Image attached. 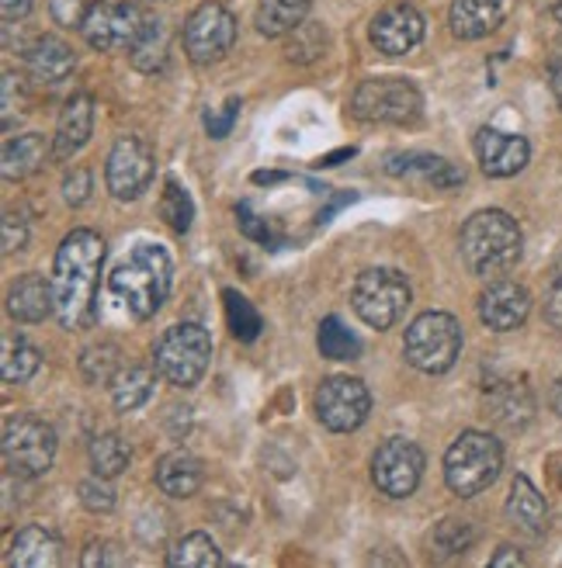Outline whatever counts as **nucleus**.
<instances>
[{
  "mask_svg": "<svg viewBox=\"0 0 562 568\" xmlns=\"http://www.w3.org/2000/svg\"><path fill=\"white\" fill-rule=\"evenodd\" d=\"M104 264V240L91 230H73L52 264V298L56 320L63 329H88L98 320V281Z\"/></svg>",
  "mask_w": 562,
  "mask_h": 568,
  "instance_id": "nucleus-1",
  "label": "nucleus"
},
{
  "mask_svg": "<svg viewBox=\"0 0 562 568\" xmlns=\"http://www.w3.org/2000/svg\"><path fill=\"white\" fill-rule=\"evenodd\" d=\"M108 288L126 305L129 316L150 320L163 308L167 295H171V257L153 243L136 246L129 257L111 271Z\"/></svg>",
  "mask_w": 562,
  "mask_h": 568,
  "instance_id": "nucleus-2",
  "label": "nucleus"
},
{
  "mask_svg": "<svg viewBox=\"0 0 562 568\" xmlns=\"http://www.w3.org/2000/svg\"><path fill=\"white\" fill-rule=\"evenodd\" d=\"M521 225L500 209L475 212L462 230V261L472 274L496 277L521 261Z\"/></svg>",
  "mask_w": 562,
  "mask_h": 568,
  "instance_id": "nucleus-3",
  "label": "nucleus"
},
{
  "mask_svg": "<svg viewBox=\"0 0 562 568\" xmlns=\"http://www.w3.org/2000/svg\"><path fill=\"white\" fill-rule=\"evenodd\" d=\"M503 468V447L496 437L465 430L444 454V481L455 496L469 499L490 489Z\"/></svg>",
  "mask_w": 562,
  "mask_h": 568,
  "instance_id": "nucleus-4",
  "label": "nucleus"
},
{
  "mask_svg": "<svg viewBox=\"0 0 562 568\" xmlns=\"http://www.w3.org/2000/svg\"><path fill=\"white\" fill-rule=\"evenodd\" d=\"M407 361L424 375H444L452 372L462 354V326L448 312H424L407 326L403 336Z\"/></svg>",
  "mask_w": 562,
  "mask_h": 568,
  "instance_id": "nucleus-5",
  "label": "nucleus"
},
{
  "mask_svg": "<svg viewBox=\"0 0 562 568\" xmlns=\"http://www.w3.org/2000/svg\"><path fill=\"white\" fill-rule=\"evenodd\" d=\"M212 361V336L199 323H178L153 347V367L178 388L199 385Z\"/></svg>",
  "mask_w": 562,
  "mask_h": 568,
  "instance_id": "nucleus-6",
  "label": "nucleus"
},
{
  "mask_svg": "<svg viewBox=\"0 0 562 568\" xmlns=\"http://www.w3.org/2000/svg\"><path fill=\"white\" fill-rule=\"evenodd\" d=\"M351 305L361 316V323H369L372 329H392L410 308V284L400 271L372 267L358 274L351 288Z\"/></svg>",
  "mask_w": 562,
  "mask_h": 568,
  "instance_id": "nucleus-7",
  "label": "nucleus"
},
{
  "mask_svg": "<svg viewBox=\"0 0 562 568\" xmlns=\"http://www.w3.org/2000/svg\"><path fill=\"white\" fill-rule=\"evenodd\" d=\"M0 450H4V465L11 475L39 478L52 468L56 434L46 419H39L32 413H14L4 423V440H0Z\"/></svg>",
  "mask_w": 562,
  "mask_h": 568,
  "instance_id": "nucleus-8",
  "label": "nucleus"
},
{
  "mask_svg": "<svg viewBox=\"0 0 562 568\" xmlns=\"http://www.w3.org/2000/svg\"><path fill=\"white\" fill-rule=\"evenodd\" d=\"M424 98L403 77H375L364 80L351 98V111L361 122H382V125H410L420 119Z\"/></svg>",
  "mask_w": 562,
  "mask_h": 568,
  "instance_id": "nucleus-9",
  "label": "nucleus"
},
{
  "mask_svg": "<svg viewBox=\"0 0 562 568\" xmlns=\"http://www.w3.org/2000/svg\"><path fill=\"white\" fill-rule=\"evenodd\" d=\"M184 52L191 63L199 67H209V63H219L222 55H227L237 42V21L233 14L222 8V4H202L194 11L188 21H184Z\"/></svg>",
  "mask_w": 562,
  "mask_h": 568,
  "instance_id": "nucleus-10",
  "label": "nucleus"
},
{
  "mask_svg": "<svg viewBox=\"0 0 562 568\" xmlns=\"http://www.w3.org/2000/svg\"><path fill=\"white\" fill-rule=\"evenodd\" d=\"M372 413V395L364 382L351 375H333L317 388V416L327 430L333 434H351L369 419Z\"/></svg>",
  "mask_w": 562,
  "mask_h": 568,
  "instance_id": "nucleus-11",
  "label": "nucleus"
},
{
  "mask_svg": "<svg viewBox=\"0 0 562 568\" xmlns=\"http://www.w3.org/2000/svg\"><path fill=\"white\" fill-rule=\"evenodd\" d=\"M147 14L136 4H108V0H94L88 18H83V39H88L91 49L98 52H111V49H132L136 39L143 36L147 28Z\"/></svg>",
  "mask_w": 562,
  "mask_h": 568,
  "instance_id": "nucleus-12",
  "label": "nucleus"
},
{
  "mask_svg": "<svg viewBox=\"0 0 562 568\" xmlns=\"http://www.w3.org/2000/svg\"><path fill=\"white\" fill-rule=\"evenodd\" d=\"M420 475H424V450L407 437H389L372 458V478L375 486L392 496V499H407L417 493Z\"/></svg>",
  "mask_w": 562,
  "mask_h": 568,
  "instance_id": "nucleus-13",
  "label": "nucleus"
},
{
  "mask_svg": "<svg viewBox=\"0 0 562 568\" xmlns=\"http://www.w3.org/2000/svg\"><path fill=\"white\" fill-rule=\"evenodd\" d=\"M153 150L147 139L139 135H122L116 142V150L108 153V166H104V181L108 191L119 197V202H132L139 197L150 181H153Z\"/></svg>",
  "mask_w": 562,
  "mask_h": 568,
  "instance_id": "nucleus-14",
  "label": "nucleus"
},
{
  "mask_svg": "<svg viewBox=\"0 0 562 568\" xmlns=\"http://www.w3.org/2000/svg\"><path fill=\"white\" fill-rule=\"evenodd\" d=\"M372 45L385 55H407L424 39V18L410 4H389L372 18Z\"/></svg>",
  "mask_w": 562,
  "mask_h": 568,
  "instance_id": "nucleus-15",
  "label": "nucleus"
},
{
  "mask_svg": "<svg viewBox=\"0 0 562 568\" xmlns=\"http://www.w3.org/2000/svg\"><path fill=\"white\" fill-rule=\"evenodd\" d=\"M475 156L486 178H514L528 166V139L514 132H500V129H483L475 135Z\"/></svg>",
  "mask_w": 562,
  "mask_h": 568,
  "instance_id": "nucleus-16",
  "label": "nucleus"
},
{
  "mask_svg": "<svg viewBox=\"0 0 562 568\" xmlns=\"http://www.w3.org/2000/svg\"><path fill=\"white\" fill-rule=\"evenodd\" d=\"M528 312H531V295L518 281H493L480 295V320L496 333H511L524 326Z\"/></svg>",
  "mask_w": 562,
  "mask_h": 568,
  "instance_id": "nucleus-17",
  "label": "nucleus"
},
{
  "mask_svg": "<svg viewBox=\"0 0 562 568\" xmlns=\"http://www.w3.org/2000/svg\"><path fill=\"white\" fill-rule=\"evenodd\" d=\"M94 132V101L88 94H73L63 111H60V125H56V142H52V153L67 160L77 150H83V142L91 139Z\"/></svg>",
  "mask_w": 562,
  "mask_h": 568,
  "instance_id": "nucleus-18",
  "label": "nucleus"
},
{
  "mask_svg": "<svg viewBox=\"0 0 562 568\" xmlns=\"http://www.w3.org/2000/svg\"><path fill=\"white\" fill-rule=\"evenodd\" d=\"M508 18V0H455L452 4V32L465 42L486 39Z\"/></svg>",
  "mask_w": 562,
  "mask_h": 568,
  "instance_id": "nucleus-19",
  "label": "nucleus"
},
{
  "mask_svg": "<svg viewBox=\"0 0 562 568\" xmlns=\"http://www.w3.org/2000/svg\"><path fill=\"white\" fill-rule=\"evenodd\" d=\"M73 67H77L73 49L56 36H42V39H36L32 49H28V73H32L36 83H42V88L63 83L73 73Z\"/></svg>",
  "mask_w": 562,
  "mask_h": 568,
  "instance_id": "nucleus-20",
  "label": "nucleus"
},
{
  "mask_svg": "<svg viewBox=\"0 0 562 568\" xmlns=\"http://www.w3.org/2000/svg\"><path fill=\"white\" fill-rule=\"evenodd\" d=\"M8 312L18 323H42L49 312H56V298H52V281H46L42 274H24L11 284L8 292Z\"/></svg>",
  "mask_w": 562,
  "mask_h": 568,
  "instance_id": "nucleus-21",
  "label": "nucleus"
},
{
  "mask_svg": "<svg viewBox=\"0 0 562 568\" xmlns=\"http://www.w3.org/2000/svg\"><path fill=\"white\" fill-rule=\"evenodd\" d=\"M157 486L163 496L171 499H188L202 489V462L188 450H171L163 454L157 465Z\"/></svg>",
  "mask_w": 562,
  "mask_h": 568,
  "instance_id": "nucleus-22",
  "label": "nucleus"
},
{
  "mask_svg": "<svg viewBox=\"0 0 562 568\" xmlns=\"http://www.w3.org/2000/svg\"><path fill=\"white\" fill-rule=\"evenodd\" d=\"M11 568H52L60 565V541L46 527H21L8 555Z\"/></svg>",
  "mask_w": 562,
  "mask_h": 568,
  "instance_id": "nucleus-23",
  "label": "nucleus"
},
{
  "mask_svg": "<svg viewBox=\"0 0 562 568\" xmlns=\"http://www.w3.org/2000/svg\"><path fill=\"white\" fill-rule=\"evenodd\" d=\"M508 517L518 530L531 534V537H542L549 527V506L542 499V493L531 486L524 475L514 478L511 486V499H508Z\"/></svg>",
  "mask_w": 562,
  "mask_h": 568,
  "instance_id": "nucleus-24",
  "label": "nucleus"
},
{
  "mask_svg": "<svg viewBox=\"0 0 562 568\" xmlns=\"http://www.w3.org/2000/svg\"><path fill=\"white\" fill-rule=\"evenodd\" d=\"M46 156H49V142L39 132L8 139L4 142V181H24V178H32L36 170L46 163Z\"/></svg>",
  "mask_w": 562,
  "mask_h": 568,
  "instance_id": "nucleus-25",
  "label": "nucleus"
},
{
  "mask_svg": "<svg viewBox=\"0 0 562 568\" xmlns=\"http://www.w3.org/2000/svg\"><path fill=\"white\" fill-rule=\"evenodd\" d=\"M153 385H157L153 367L129 364V367H122V372L116 375V382H111V403H116L119 413H132L143 403H150Z\"/></svg>",
  "mask_w": 562,
  "mask_h": 568,
  "instance_id": "nucleus-26",
  "label": "nucleus"
},
{
  "mask_svg": "<svg viewBox=\"0 0 562 568\" xmlns=\"http://www.w3.org/2000/svg\"><path fill=\"white\" fill-rule=\"evenodd\" d=\"M309 8H313V0H261L258 4V32L268 36V39H278V36H289L295 28L305 21Z\"/></svg>",
  "mask_w": 562,
  "mask_h": 568,
  "instance_id": "nucleus-27",
  "label": "nucleus"
},
{
  "mask_svg": "<svg viewBox=\"0 0 562 568\" xmlns=\"http://www.w3.org/2000/svg\"><path fill=\"white\" fill-rule=\"evenodd\" d=\"M39 351L28 344L21 333H4V357H0V372L8 385H21L39 372Z\"/></svg>",
  "mask_w": 562,
  "mask_h": 568,
  "instance_id": "nucleus-28",
  "label": "nucleus"
},
{
  "mask_svg": "<svg viewBox=\"0 0 562 568\" xmlns=\"http://www.w3.org/2000/svg\"><path fill=\"white\" fill-rule=\"evenodd\" d=\"M407 166H389V174H417L420 181H428L434 187H459L465 174L441 156H403Z\"/></svg>",
  "mask_w": 562,
  "mask_h": 568,
  "instance_id": "nucleus-29",
  "label": "nucleus"
},
{
  "mask_svg": "<svg viewBox=\"0 0 562 568\" xmlns=\"http://www.w3.org/2000/svg\"><path fill=\"white\" fill-rule=\"evenodd\" d=\"M167 565L171 568H215V565H222V551L215 548L209 534H188L174 545V551L167 555Z\"/></svg>",
  "mask_w": 562,
  "mask_h": 568,
  "instance_id": "nucleus-30",
  "label": "nucleus"
},
{
  "mask_svg": "<svg viewBox=\"0 0 562 568\" xmlns=\"http://www.w3.org/2000/svg\"><path fill=\"white\" fill-rule=\"evenodd\" d=\"M129 60H132L136 70H143V73H153V70L163 67V60H167V28H163V21H157V18L147 21L143 36H139L136 45L129 49Z\"/></svg>",
  "mask_w": 562,
  "mask_h": 568,
  "instance_id": "nucleus-31",
  "label": "nucleus"
},
{
  "mask_svg": "<svg viewBox=\"0 0 562 568\" xmlns=\"http://www.w3.org/2000/svg\"><path fill=\"white\" fill-rule=\"evenodd\" d=\"M91 465L104 478L122 475L129 468V444L119 434H98L91 440Z\"/></svg>",
  "mask_w": 562,
  "mask_h": 568,
  "instance_id": "nucleus-32",
  "label": "nucleus"
},
{
  "mask_svg": "<svg viewBox=\"0 0 562 568\" xmlns=\"http://www.w3.org/2000/svg\"><path fill=\"white\" fill-rule=\"evenodd\" d=\"M119 372H122V364H119V347L116 344L88 347L80 357V375L88 385H111Z\"/></svg>",
  "mask_w": 562,
  "mask_h": 568,
  "instance_id": "nucleus-33",
  "label": "nucleus"
},
{
  "mask_svg": "<svg viewBox=\"0 0 562 568\" xmlns=\"http://www.w3.org/2000/svg\"><path fill=\"white\" fill-rule=\"evenodd\" d=\"M361 344L351 329H344V323L337 316H327L323 326H320V354L330 357V361H351L358 357Z\"/></svg>",
  "mask_w": 562,
  "mask_h": 568,
  "instance_id": "nucleus-34",
  "label": "nucleus"
},
{
  "mask_svg": "<svg viewBox=\"0 0 562 568\" xmlns=\"http://www.w3.org/2000/svg\"><path fill=\"white\" fill-rule=\"evenodd\" d=\"M160 215L167 219L174 233H188L191 230V219H194V205L188 191L178 181H167L163 184V197H160Z\"/></svg>",
  "mask_w": 562,
  "mask_h": 568,
  "instance_id": "nucleus-35",
  "label": "nucleus"
},
{
  "mask_svg": "<svg viewBox=\"0 0 562 568\" xmlns=\"http://www.w3.org/2000/svg\"><path fill=\"white\" fill-rule=\"evenodd\" d=\"M222 298H227V320H230L233 336L243 339V344H250V339H258V333H261V316H258V308L250 305L240 292H227Z\"/></svg>",
  "mask_w": 562,
  "mask_h": 568,
  "instance_id": "nucleus-36",
  "label": "nucleus"
},
{
  "mask_svg": "<svg viewBox=\"0 0 562 568\" xmlns=\"http://www.w3.org/2000/svg\"><path fill=\"white\" fill-rule=\"evenodd\" d=\"M472 541H475V530H472L465 520H444V524L434 530V548H438L444 558L465 555Z\"/></svg>",
  "mask_w": 562,
  "mask_h": 568,
  "instance_id": "nucleus-37",
  "label": "nucleus"
},
{
  "mask_svg": "<svg viewBox=\"0 0 562 568\" xmlns=\"http://www.w3.org/2000/svg\"><path fill=\"white\" fill-rule=\"evenodd\" d=\"M289 60L295 63H309V60H317V55L323 52V36H320V28L317 24H299L295 28V39L289 42Z\"/></svg>",
  "mask_w": 562,
  "mask_h": 568,
  "instance_id": "nucleus-38",
  "label": "nucleus"
},
{
  "mask_svg": "<svg viewBox=\"0 0 562 568\" xmlns=\"http://www.w3.org/2000/svg\"><path fill=\"white\" fill-rule=\"evenodd\" d=\"M80 503L83 509H91V514H111V509H116V493H111L104 475L80 481Z\"/></svg>",
  "mask_w": 562,
  "mask_h": 568,
  "instance_id": "nucleus-39",
  "label": "nucleus"
},
{
  "mask_svg": "<svg viewBox=\"0 0 562 568\" xmlns=\"http://www.w3.org/2000/svg\"><path fill=\"white\" fill-rule=\"evenodd\" d=\"M80 565L83 568H101V565L122 568V565H129V558H126V551L116 541H91L88 551H83V558H80Z\"/></svg>",
  "mask_w": 562,
  "mask_h": 568,
  "instance_id": "nucleus-40",
  "label": "nucleus"
},
{
  "mask_svg": "<svg viewBox=\"0 0 562 568\" xmlns=\"http://www.w3.org/2000/svg\"><path fill=\"white\" fill-rule=\"evenodd\" d=\"M52 21L63 28H83V18L91 11V0H49Z\"/></svg>",
  "mask_w": 562,
  "mask_h": 568,
  "instance_id": "nucleus-41",
  "label": "nucleus"
},
{
  "mask_svg": "<svg viewBox=\"0 0 562 568\" xmlns=\"http://www.w3.org/2000/svg\"><path fill=\"white\" fill-rule=\"evenodd\" d=\"M63 197L70 205H83L91 197V170L88 166H73L67 181H63Z\"/></svg>",
  "mask_w": 562,
  "mask_h": 568,
  "instance_id": "nucleus-42",
  "label": "nucleus"
},
{
  "mask_svg": "<svg viewBox=\"0 0 562 568\" xmlns=\"http://www.w3.org/2000/svg\"><path fill=\"white\" fill-rule=\"evenodd\" d=\"M237 115H240V101L237 98H230L227 104H222V111H209V115H205L209 135L212 139H227L230 129H233V122H237Z\"/></svg>",
  "mask_w": 562,
  "mask_h": 568,
  "instance_id": "nucleus-43",
  "label": "nucleus"
},
{
  "mask_svg": "<svg viewBox=\"0 0 562 568\" xmlns=\"http://www.w3.org/2000/svg\"><path fill=\"white\" fill-rule=\"evenodd\" d=\"M18 80H21V77L4 73V129H11L14 111H21V104H24V98H21V83H18Z\"/></svg>",
  "mask_w": 562,
  "mask_h": 568,
  "instance_id": "nucleus-44",
  "label": "nucleus"
},
{
  "mask_svg": "<svg viewBox=\"0 0 562 568\" xmlns=\"http://www.w3.org/2000/svg\"><path fill=\"white\" fill-rule=\"evenodd\" d=\"M28 240V230H24V219L14 215V212H4V253H14L21 250Z\"/></svg>",
  "mask_w": 562,
  "mask_h": 568,
  "instance_id": "nucleus-45",
  "label": "nucleus"
},
{
  "mask_svg": "<svg viewBox=\"0 0 562 568\" xmlns=\"http://www.w3.org/2000/svg\"><path fill=\"white\" fill-rule=\"evenodd\" d=\"M545 323L552 329H562V274L552 281V288L545 295Z\"/></svg>",
  "mask_w": 562,
  "mask_h": 568,
  "instance_id": "nucleus-46",
  "label": "nucleus"
},
{
  "mask_svg": "<svg viewBox=\"0 0 562 568\" xmlns=\"http://www.w3.org/2000/svg\"><path fill=\"white\" fill-rule=\"evenodd\" d=\"M237 215H240V230H243L250 240H261V243H268V240H271L268 225H264L254 212H250L247 205H240V209H237Z\"/></svg>",
  "mask_w": 562,
  "mask_h": 568,
  "instance_id": "nucleus-47",
  "label": "nucleus"
},
{
  "mask_svg": "<svg viewBox=\"0 0 562 568\" xmlns=\"http://www.w3.org/2000/svg\"><path fill=\"white\" fill-rule=\"evenodd\" d=\"M0 11H4V21H21L32 11V0H0Z\"/></svg>",
  "mask_w": 562,
  "mask_h": 568,
  "instance_id": "nucleus-48",
  "label": "nucleus"
},
{
  "mask_svg": "<svg viewBox=\"0 0 562 568\" xmlns=\"http://www.w3.org/2000/svg\"><path fill=\"white\" fill-rule=\"evenodd\" d=\"M493 568H508V565H524V555H518L514 548H500V555L490 558Z\"/></svg>",
  "mask_w": 562,
  "mask_h": 568,
  "instance_id": "nucleus-49",
  "label": "nucleus"
},
{
  "mask_svg": "<svg viewBox=\"0 0 562 568\" xmlns=\"http://www.w3.org/2000/svg\"><path fill=\"white\" fill-rule=\"evenodd\" d=\"M549 88H552V94H555V101L562 108V55L552 63V70H549Z\"/></svg>",
  "mask_w": 562,
  "mask_h": 568,
  "instance_id": "nucleus-50",
  "label": "nucleus"
},
{
  "mask_svg": "<svg viewBox=\"0 0 562 568\" xmlns=\"http://www.w3.org/2000/svg\"><path fill=\"white\" fill-rule=\"evenodd\" d=\"M549 403H552V409H555V413L562 416V378H559V382L552 385V395H549Z\"/></svg>",
  "mask_w": 562,
  "mask_h": 568,
  "instance_id": "nucleus-51",
  "label": "nucleus"
},
{
  "mask_svg": "<svg viewBox=\"0 0 562 568\" xmlns=\"http://www.w3.org/2000/svg\"><path fill=\"white\" fill-rule=\"evenodd\" d=\"M555 21L562 24V0H559V4H555Z\"/></svg>",
  "mask_w": 562,
  "mask_h": 568,
  "instance_id": "nucleus-52",
  "label": "nucleus"
}]
</instances>
